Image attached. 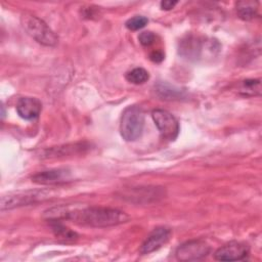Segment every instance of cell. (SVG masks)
<instances>
[{
    "label": "cell",
    "instance_id": "8",
    "mask_svg": "<svg viewBox=\"0 0 262 262\" xmlns=\"http://www.w3.org/2000/svg\"><path fill=\"white\" fill-rule=\"evenodd\" d=\"M171 230L168 227H157L155 228L143 242L140 253L142 255L152 253L164 246L170 238Z\"/></svg>",
    "mask_w": 262,
    "mask_h": 262
},
{
    "label": "cell",
    "instance_id": "13",
    "mask_svg": "<svg viewBox=\"0 0 262 262\" xmlns=\"http://www.w3.org/2000/svg\"><path fill=\"white\" fill-rule=\"evenodd\" d=\"M87 146L84 143H75V144H67L62 146L52 147L50 149L45 150L44 158H56V157H63L73 154H77L85 149Z\"/></svg>",
    "mask_w": 262,
    "mask_h": 262
},
{
    "label": "cell",
    "instance_id": "12",
    "mask_svg": "<svg viewBox=\"0 0 262 262\" xmlns=\"http://www.w3.org/2000/svg\"><path fill=\"white\" fill-rule=\"evenodd\" d=\"M155 92L161 99L165 100H177L186 96L185 90L166 82H159L157 85H155Z\"/></svg>",
    "mask_w": 262,
    "mask_h": 262
},
{
    "label": "cell",
    "instance_id": "11",
    "mask_svg": "<svg viewBox=\"0 0 262 262\" xmlns=\"http://www.w3.org/2000/svg\"><path fill=\"white\" fill-rule=\"evenodd\" d=\"M41 108L42 104L40 100L34 97H21L16 103V112L18 116L25 120H33L37 118Z\"/></svg>",
    "mask_w": 262,
    "mask_h": 262
},
{
    "label": "cell",
    "instance_id": "1",
    "mask_svg": "<svg viewBox=\"0 0 262 262\" xmlns=\"http://www.w3.org/2000/svg\"><path fill=\"white\" fill-rule=\"evenodd\" d=\"M46 214L50 220L70 219L76 223L93 227L114 226L129 220V216L125 212L103 207H88L71 210L68 207L61 206L48 210Z\"/></svg>",
    "mask_w": 262,
    "mask_h": 262
},
{
    "label": "cell",
    "instance_id": "10",
    "mask_svg": "<svg viewBox=\"0 0 262 262\" xmlns=\"http://www.w3.org/2000/svg\"><path fill=\"white\" fill-rule=\"evenodd\" d=\"M71 173L66 169H54L37 173L32 177V180L39 184H58L69 181Z\"/></svg>",
    "mask_w": 262,
    "mask_h": 262
},
{
    "label": "cell",
    "instance_id": "5",
    "mask_svg": "<svg viewBox=\"0 0 262 262\" xmlns=\"http://www.w3.org/2000/svg\"><path fill=\"white\" fill-rule=\"evenodd\" d=\"M152 120L161 135L169 140H174L179 133L177 119L166 110H155L151 113Z\"/></svg>",
    "mask_w": 262,
    "mask_h": 262
},
{
    "label": "cell",
    "instance_id": "2",
    "mask_svg": "<svg viewBox=\"0 0 262 262\" xmlns=\"http://www.w3.org/2000/svg\"><path fill=\"white\" fill-rule=\"evenodd\" d=\"M144 115L140 107L136 105L128 106L122 115L120 123V133L127 141L138 139L143 131Z\"/></svg>",
    "mask_w": 262,
    "mask_h": 262
},
{
    "label": "cell",
    "instance_id": "20",
    "mask_svg": "<svg viewBox=\"0 0 262 262\" xmlns=\"http://www.w3.org/2000/svg\"><path fill=\"white\" fill-rule=\"evenodd\" d=\"M149 58L154 62H161L164 59V53L161 50H155L149 54Z\"/></svg>",
    "mask_w": 262,
    "mask_h": 262
},
{
    "label": "cell",
    "instance_id": "3",
    "mask_svg": "<svg viewBox=\"0 0 262 262\" xmlns=\"http://www.w3.org/2000/svg\"><path fill=\"white\" fill-rule=\"evenodd\" d=\"M21 26L24 30L38 43L45 46L56 45L58 38L45 21L32 14L21 16Z\"/></svg>",
    "mask_w": 262,
    "mask_h": 262
},
{
    "label": "cell",
    "instance_id": "19",
    "mask_svg": "<svg viewBox=\"0 0 262 262\" xmlns=\"http://www.w3.org/2000/svg\"><path fill=\"white\" fill-rule=\"evenodd\" d=\"M155 39H156V36L154 33L151 32H142L140 33V35L138 36V40L139 42L143 45V46H149L151 45L154 42H155Z\"/></svg>",
    "mask_w": 262,
    "mask_h": 262
},
{
    "label": "cell",
    "instance_id": "14",
    "mask_svg": "<svg viewBox=\"0 0 262 262\" xmlns=\"http://www.w3.org/2000/svg\"><path fill=\"white\" fill-rule=\"evenodd\" d=\"M258 11V2L256 1H241L236 3V13L239 18L250 20L254 18Z\"/></svg>",
    "mask_w": 262,
    "mask_h": 262
},
{
    "label": "cell",
    "instance_id": "21",
    "mask_svg": "<svg viewBox=\"0 0 262 262\" xmlns=\"http://www.w3.org/2000/svg\"><path fill=\"white\" fill-rule=\"evenodd\" d=\"M177 4V1H171V0H166V1H162L161 2V7L162 9L165 10H170L172 8H174V6Z\"/></svg>",
    "mask_w": 262,
    "mask_h": 262
},
{
    "label": "cell",
    "instance_id": "4",
    "mask_svg": "<svg viewBox=\"0 0 262 262\" xmlns=\"http://www.w3.org/2000/svg\"><path fill=\"white\" fill-rule=\"evenodd\" d=\"M49 195L50 192L47 190H27L16 193H8L1 198V210L34 204L50 198Z\"/></svg>",
    "mask_w": 262,
    "mask_h": 262
},
{
    "label": "cell",
    "instance_id": "15",
    "mask_svg": "<svg viewBox=\"0 0 262 262\" xmlns=\"http://www.w3.org/2000/svg\"><path fill=\"white\" fill-rule=\"evenodd\" d=\"M126 79L133 84H143L149 79L148 72L143 68H135L126 74Z\"/></svg>",
    "mask_w": 262,
    "mask_h": 262
},
{
    "label": "cell",
    "instance_id": "7",
    "mask_svg": "<svg viewBox=\"0 0 262 262\" xmlns=\"http://www.w3.org/2000/svg\"><path fill=\"white\" fill-rule=\"evenodd\" d=\"M249 254V247L239 242H230L219 248L214 257L219 261H236L246 258Z\"/></svg>",
    "mask_w": 262,
    "mask_h": 262
},
{
    "label": "cell",
    "instance_id": "6",
    "mask_svg": "<svg viewBox=\"0 0 262 262\" xmlns=\"http://www.w3.org/2000/svg\"><path fill=\"white\" fill-rule=\"evenodd\" d=\"M210 252V247L207 243L201 239L188 241L176 250V257L181 261H195L206 257Z\"/></svg>",
    "mask_w": 262,
    "mask_h": 262
},
{
    "label": "cell",
    "instance_id": "16",
    "mask_svg": "<svg viewBox=\"0 0 262 262\" xmlns=\"http://www.w3.org/2000/svg\"><path fill=\"white\" fill-rule=\"evenodd\" d=\"M261 92V84L259 80H245L241 86V93L244 95H259Z\"/></svg>",
    "mask_w": 262,
    "mask_h": 262
},
{
    "label": "cell",
    "instance_id": "17",
    "mask_svg": "<svg viewBox=\"0 0 262 262\" xmlns=\"http://www.w3.org/2000/svg\"><path fill=\"white\" fill-rule=\"evenodd\" d=\"M148 19L143 15H135L126 21V28L131 31H137L142 29L147 24Z\"/></svg>",
    "mask_w": 262,
    "mask_h": 262
},
{
    "label": "cell",
    "instance_id": "18",
    "mask_svg": "<svg viewBox=\"0 0 262 262\" xmlns=\"http://www.w3.org/2000/svg\"><path fill=\"white\" fill-rule=\"evenodd\" d=\"M52 229H53V231H54V233L57 237H61V238H64V239H74L77 236V234L74 231H72L69 228L58 224L56 221L53 224Z\"/></svg>",
    "mask_w": 262,
    "mask_h": 262
},
{
    "label": "cell",
    "instance_id": "9",
    "mask_svg": "<svg viewBox=\"0 0 262 262\" xmlns=\"http://www.w3.org/2000/svg\"><path fill=\"white\" fill-rule=\"evenodd\" d=\"M203 49L204 41L192 35L186 36L179 43V54L190 60L199 59L202 56Z\"/></svg>",
    "mask_w": 262,
    "mask_h": 262
}]
</instances>
